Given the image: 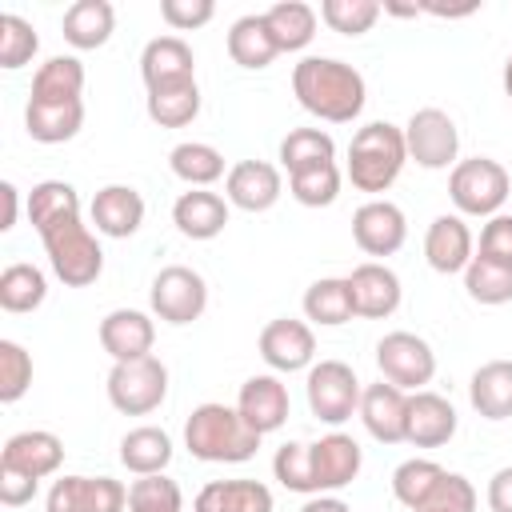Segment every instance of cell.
I'll use <instances>...</instances> for the list:
<instances>
[{
    "label": "cell",
    "mask_w": 512,
    "mask_h": 512,
    "mask_svg": "<svg viewBox=\"0 0 512 512\" xmlns=\"http://www.w3.org/2000/svg\"><path fill=\"white\" fill-rule=\"evenodd\" d=\"M364 452L348 432H328L312 444H280L272 456V472L288 492L304 496H328L348 488L360 476Z\"/></svg>",
    "instance_id": "cell-1"
},
{
    "label": "cell",
    "mask_w": 512,
    "mask_h": 512,
    "mask_svg": "<svg viewBox=\"0 0 512 512\" xmlns=\"http://www.w3.org/2000/svg\"><path fill=\"white\" fill-rule=\"evenodd\" d=\"M292 92H296L300 108H308L312 116H320L328 124L356 120L368 100L364 76L336 56H304L292 68Z\"/></svg>",
    "instance_id": "cell-2"
},
{
    "label": "cell",
    "mask_w": 512,
    "mask_h": 512,
    "mask_svg": "<svg viewBox=\"0 0 512 512\" xmlns=\"http://www.w3.org/2000/svg\"><path fill=\"white\" fill-rule=\"evenodd\" d=\"M184 448L204 464H244L260 448V432L244 424V416L228 404H196L184 424Z\"/></svg>",
    "instance_id": "cell-3"
},
{
    "label": "cell",
    "mask_w": 512,
    "mask_h": 512,
    "mask_svg": "<svg viewBox=\"0 0 512 512\" xmlns=\"http://www.w3.org/2000/svg\"><path fill=\"white\" fill-rule=\"evenodd\" d=\"M36 236L44 240V252H48V264L52 272L68 284V288H88L100 280L104 272V248L100 240L88 232V224L80 220V208L48 220L36 228Z\"/></svg>",
    "instance_id": "cell-4"
},
{
    "label": "cell",
    "mask_w": 512,
    "mask_h": 512,
    "mask_svg": "<svg viewBox=\"0 0 512 512\" xmlns=\"http://www.w3.org/2000/svg\"><path fill=\"white\" fill-rule=\"evenodd\" d=\"M404 160H408L404 128H396L388 120H372V124L356 128V136L348 144V180L360 192H388L396 184Z\"/></svg>",
    "instance_id": "cell-5"
},
{
    "label": "cell",
    "mask_w": 512,
    "mask_h": 512,
    "mask_svg": "<svg viewBox=\"0 0 512 512\" xmlns=\"http://www.w3.org/2000/svg\"><path fill=\"white\" fill-rule=\"evenodd\" d=\"M448 196H452L460 216H488L492 220L508 200V172L492 156L456 160V168L448 176Z\"/></svg>",
    "instance_id": "cell-6"
},
{
    "label": "cell",
    "mask_w": 512,
    "mask_h": 512,
    "mask_svg": "<svg viewBox=\"0 0 512 512\" xmlns=\"http://www.w3.org/2000/svg\"><path fill=\"white\" fill-rule=\"evenodd\" d=\"M104 388H108V400H112L116 412H124V416H148L168 396V368L156 356L124 360V364H112Z\"/></svg>",
    "instance_id": "cell-7"
},
{
    "label": "cell",
    "mask_w": 512,
    "mask_h": 512,
    "mask_svg": "<svg viewBox=\"0 0 512 512\" xmlns=\"http://www.w3.org/2000/svg\"><path fill=\"white\" fill-rule=\"evenodd\" d=\"M304 388H308L312 416L320 424H332V428H340L344 420H352V412L360 408V392H364L360 380H356V372L344 360H320V364H312Z\"/></svg>",
    "instance_id": "cell-8"
},
{
    "label": "cell",
    "mask_w": 512,
    "mask_h": 512,
    "mask_svg": "<svg viewBox=\"0 0 512 512\" xmlns=\"http://www.w3.org/2000/svg\"><path fill=\"white\" fill-rule=\"evenodd\" d=\"M148 304L164 324H192L208 308V284L188 264H168L156 272L148 288Z\"/></svg>",
    "instance_id": "cell-9"
},
{
    "label": "cell",
    "mask_w": 512,
    "mask_h": 512,
    "mask_svg": "<svg viewBox=\"0 0 512 512\" xmlns=\"http://www.w3.org/2000/svg\"><path fill=\"white\" fill-rule=\"evenodd\" d=\"M376 368L388 384H396L404 392H420L436 376V352L416 332H388L376 344Z\"/></svg>",
    "instance_id": "cell-10"
},
{
    "label": "cell",
    "mask_w": 512,
    "mask_h": 512,
    "mask_svg": "<svg viewBox=\"0 0 512 512\" xmlns=\"http://www.w3.org/2000/svg\"><path fill=\"white\" fill-rule=\"evenodd\" d=\"M404 144H408V156L420 164V168H456V152H460V132H456V120L444 112V108H420L408 116L404 124Z\"/></svg>",
    "instance_id": "cell-11"
},
{
    "label": "cell",
    "mask_w": 512,
    "mask_h": 512,
    "mask_svg": "<svg viewBox=\"0 0 512 512\" xmlns=\"http://www.w3.org/2000/svg\"><path fill=\"white\" fill-rule=\"evenodd\" d=\"M128 488L112 476H60L48 488V512H124Z\"/></svg>",
    "instance_id": "cell-12"
},
{
    "label": "cell",
    "mask_w": 512,
    "mask_h": 512,
    "mask_svg": "<svg viewBox=\"0 0 512 512\" xmlns=\"http://www.w3.org/2000/svg\"><path fill=\"white\" fill-rule=\"evenodd\" d=\"M352 240L368 256H392L408 240V220L392 200H368L352 212Z\"/></svg>",
    "instance_id": "cell-13"
},
{
    "label": "cell",
    "mask_w": 512,
    "mask_h": 512,
    "mask_svg": "<svg viewBox=\"0 0 512 512\" xmlns=\"http://www.w3.org/2000/svg\"><path fill=\"white\" fill-rule=\"evenodd\" d=\"M260 356L272 372H300V368H312V356H316V336L304 320H292V316H280V320H268L260 328Z\"/></svg>",
    "instance_id": "cell-14"
},
{
    "label": "cell",
    "mask_w": 512,
    "mask_h": 512,
    "mask_svg": "<svg viewBox=\"0 0 512 512\" xmlns=\"http://www.w3.org/2000/svg\"><path fill=\"white\" fill-rule=\"evenodd\" d=\"M284 192L280 168L268 160H240L224 176V200L244 212H268Z\"/></svg>",
    "instance_id": "cell-15"
},
{
    "label": "cell",
    "mask_w": 512,
    "mask_h": 512,
    "mask_svg": "<svg viewBox=\"0 0 512 512\" xmlns=\"http://www.w3.org/2000/svg\"><path fill=\"white\" fill-rule=\"evenodd\" d=\"M348 288H352V308H356V316H364V320H384V316H392V312L400 308V296H404L400 276H396L388 264H380V260L356 264L352 276H348Z\"/></svg>",
    "instance_id": "cell-16"
},
{
    "label": "cell",
    "mask_w": 512,
    "mask_h": 512,
    "mask_svg": "<svg viewBox=\"0 0 512 512\" xmlns=\"http://www.w3.org/2000/svg\"><path fill=\"white\" fill-rule=\"evenodd\" d=\"M152 344H156V324H152V316L140 312V308H112V312L100 320V348H104L116 364L152 356Z\"/></svg>",
    "instance_id": "cell-17"
},
{
    "label": "cell",
    "mask_w": 512,
    "mask_h": 512,
    "mask_svg": "<svg viewBox=\"0 0 512 512\" xmlns=\"http://www.w3.org/2000/svg\"><path fill=\"white\" fill-rule=\"evenodd\" d=\"M236 412L244 416V424L260 436L284 428L288 420V388L280 384L276 372H260V376H248L240 384V396H236Z\"/></svg>",
    "instance_id": "cell-18"
},
{
    "label": "cell",
    "mask_w": 512,
    "mask_h": 512,
    "mask_svg": "<svg viewBox=\"0 0 512 512\" xmlns=\"http://www.w3.org/2000/svg\"><path fill=\"white\" fill-rule=\"evenodd\" d=\"M456 436V408L440 392H412L404 416V440L416 448H440Z\"/></svg>",
    "instance_id": "cell-19"
},
{
    "label": "cell",
    "mask_w": 512,
    "mask_h": 512,
    "mask_svg": "<svg viewBox=\"0 0 512 512\" xmlns=\"http://www.w3.org/2000/svg\"><path fill=\"white\" fill-rule=\"evenodd\" d=\"M360 420L368 428L372 440L380 444H400L404 440V416H408V392L380 380V384H368L360 392Z\"/></svg>",
    "instance_id": "cell-20"
},
{
    "label": "cell",
    "mask_w": 512,
    "mask_h": 512,
    "mask_svg": "<svg viewBox=\"0 0 512 512\" xmlns=\"http://www.w3.org/2000/svg\"><path fill=\"white\" fill-rule=\"evenodd\" d=\"M64 460V444L56 432L48 428H28V432H16L4 440V452H0V468H16L32 480H44L60 468Z\"/></svg>",
    "instance_id": "cell-21"
},
{
    "label": "cell",
    "mask_w": 512,
    "mask_h": 512,
    "mask_svg": "<svg viewBox=\"0 0 512 512\" xmlns=\"http://www.w3.org/2000/svg\"><path fill=\"white\" fill-rule=\"evenodd\" d=\"M88 212H92L96 232H104L112 240H128L144 224V196L132 184H104L92 196V208Z\"/></svg>",
    "instance_id": "cell-22"
},
{
    "label": "cell",
    "mask_w": 512,
    "mask_h": 512,
    "mask_svg": "<svg viewBox=\"0 0 512 512\" xmlns=\"http://www.w3.org/2000/svg\"><path fill=\"white\" fill-rule=\"evenodd\" d=\"M424 256H428V264L440 272V276H452V272H464L468 264H472V232H468V224H464V216H436L432 224H428V232H424Z\"/></svg>",
    "instance_id": "cell-23"
},
{
    "label": "cell",
    "mask_w": 512,
    "mask_h": 512,
    "mask_svg": "<svg viewBox=\"0 0 512 512\" xmlns=\"http://www.w3.org/2000/svg\"><path fill=\"white\" fill-rule=\"evenodd\" d=\"M172 224L188 240H216L228 224V200L208 188H188L172 204Z\"/></svg>",
    "instance_id": "cell-24"
},
{
    "label": "cell",
    "mask_w": 512,
    "mask_h": 512,
    "mask_svg": "<svg viewBox=\"0 0 512 512\" xmlns=\"http://www.w3.org/2000/svg\"><path fill=\"white\" fill-rule=\"evenodd\" d=\"M140 76H144V88H160V84H176V80H196V56H192L188 40H180V36L148 40L144 52H140Z\"/></svg>",
    "instance_id": "cell-25"
},
{
    "label": "cell",
    "mask_w": 512,
    "mask_h": 512,
    "mask_svg": "<svg viewBox=\"0 0 512 512\" xmlns=\"http://www.w3.org/2000/svg\"><path fill=\"white\" fill-rule=\"evenodd\" d=\"M192 512H272V492L260 480H212L196 492Z\"/></svg>",
    "instance_id": "cell-26"
},
{
    "label": "cell",
    "mask_w": 512,
    "mask_h": 512,
    "mask_svg": "<svg viewBox=\"0 0 512 512\" xmlns=\"http://www.w3.org/2000/svg\"><path fill=\"white\" fill-rule=\"evenodd\" d=\"M228 56L248 72H260L280 56V44H276L264 12H248L228 28Z\"/></svg>",
    "instance_id": "cell-27"
},
{
    "label": "cell",
    "mask_w": 512,
    "mask_h": 512,
    "mask_svg": "<svg viewBox=\"0 0 512 512\" xmlns=\"http://www.w3.org/2000/svg\"><path fill=\"white\" fill-rule=\"evenodd\" d=\"M468 400L484 420H512V360H488L468 380Z\"/></svg>",
    "instance_id": "cell-28"
},
{
    "label": "cell",
    "mask_w": 512,
    "mask_h": 512,
    "mask_svg": "<svg viewBox=\"0 0 512 512\" xmlns=\"http://www.w3.org/2000/svg\"><path fill=\"white\" fill-rule=\"evenodd\" d=\"M80 124H84V100H68V104L28 100L24 108V128L36 144H64L80 132Z\"/></svg>",
    "instance_id": "cell-29"
},
{
    "label": "cell",
    "mask_w": 512,
    "mask_h": 512,
    "mask_svg": "<svg viewBox=\"0 0 512 512\" xmlns=\"http://www.w3.org/2000/svg\"><path fill=\"white\" fill-rule=\"evenodd\" d=\"M112 28H116V8L108 0H76L64 12V40L80 52L108 44Z\"/></svg>",
    "instance_id": "cell-30"
},
{
    "label": "cell",
    "mask_w": 512,
    "mask_h": 512,
    "mask_svg": "<svg viewBox=\"0 0 512 512\" xmlns=\"http://www.w3.org/2000/svg\"><path fill=\"white\" fill-rule=\"evenodd\" d=\"M172 460V436L156 424H140L132 432H124L120 440V464L136 476H156L164 472Z\"/></svg>",
    "instance_id": "cell-31"
},
{
    "label": "cell",
    "mask_w": 512,
    "mask_h": 512,
    "mask_svg": "<svg viewBox=\"0 0 512 512\" xmlns=\"http://www.w3.org/2000/svg\"><path fill=\"white\" fill-rule=\"evenodd\" d=\"M148 120L160 124V128H184L200 116V88L196 80H176V84H160V88H148Z\"/></svg>",
    "instance_id": "cell-32"
},
{
    "label": "cell",
    "mask_w": 512,
    "mask_h": 512,
    "mask_svg": "<svg viewBox=\"0 0 512 512\" xmlns=\"http://www.w3.org/2000/svg\"><path fill=\"white\" fill-rule=\"evenodd\" d=\"M304 316L320 328H340L356 316L352 308V288H348V276H324V280H312L308 292H304Z\"/></svg>",
    "instance_id": "cell-33"
},
{
    "label": "cell",
    "mask_w": 512,
    "mask_h": 512,
    "mask_svg": "<svg viewBox=\"0 0 512 512\" xmlns=\"http://www.w3.org/2000/svg\"><path fill=\"white\" fill-rule=\"evenodd\" d=\"M84 92V64L76 56H48L32 76V96L44 104H68Z\"/></svg>",
    "instance_id": "cell-34"
},
{
    "label": "cell",
    "mask_w": 512,
    "mask_h": 512,
    "mask_svg": "<svg viewBox=\"0 0 512 512\" xmlns=\"http://www.w3.org/2000/svg\"><path fill=\"white\" fill-rule=\"evenodd\" d=\"M444 476H448V468H440L436 460H424V456H412V460H404V464H396V472H392V496L404 504V508H424L428 500H432V492L444 484Z\"/></svg>",
    "instance_id": "cell-35"
},
{
    "label": "cell",
    "mask_w": 512,
    "mask_h": 512,
    "mask_svg": "<svg viewBox=\"0 0 512 512\" xmlns=\"http://www.w3.org/2000/svg\"><path fill=\"white\" fill-rule=\"evenodd\" d=\"M264 20H268L280 52H300L316 36V8L304 0H280L264 12Z\"/></svg>",
    "instance_id": "cell-36"
},
{
    "label": "cell",
    "mask_w": 512,
    "mask_h": 512,
    "mask_svg": "<svg viewBox=\"0 0 512 512\" xmlns=\"http://www.w3.org/2000/svg\"><path fill=\"white\" fill-rule=\"evenodd\" d=\"M280 164L288 168V176L320 164H336V140L324 128H292L280 140Z\"/></svg>",
    "instance_id": "cell-37"
},
{
    "label": "cell",
    "mask_w": 512,
    "mask_h": 512,
    "mask_svg": "<svg viewBox=\"0 0 512 512\" xmlns=\"http://www.w3.org/2000/svg\"><path fill=\"white\" fill-rule=\"evenodd\" d=\"M168 164H172V172H176L188 188H208V184H216V180L224 176V156H220V148H212V144H204V140H184V144H176V148L168 152Z\"/></svg>",
    "instance_id": "cell-38"
},
{
    "label": "cell",
    "mask_w": 512,
    "mask_h": 512,
    "mask_svg": "<svg viewBox=\"0 0 512 512\" xmlns=\"http://www.w3.org/2000/svg\"><path fill=\"white\" fill-rule=\"evenodd\" d=\"M48 296V280L36 264H8L0 272V308L4 312H36Z\"/></svg>",
    "instance_id": "cell-39"
},
{
    "label": "cell",
    "mask_w": 512,
    "mask_h": 512,
    "mask_svg": "<svg viewBox=\"0 0 512 512\" xmlns=\"http://www.w3.org/2000/svg\"><path fill=\"white\" fill-rule=\"evenodd\" d=\"M464 288L476 304H488V308L508 304L512 300V268L492 264L484 256H472V264L464 268Z\"/></svg>",
    "instance_id": "cell-40"
},
{
    "label": "cell",
    "mask_w": 512,
    "mask_h": 512,
    "mask_svg": "<svg viewBox=\"0 0 512 512\" xmlns=\"http://www.w3.org/2000/svg\"><path fill=\"white\" fill-rule=\"evenodd\" d=\"M128 512H184V492L164 472L128 484Z\"/></svg>",
    "instance_id": "cell-41"
},
{
    "label": "cell",
    "mask_w": 512,
    "mask_h": 512,
    "mask_svg": "<svg viewBox=\"0 0 512 512\" xmlns=\"http://www.w3.org/2000/svg\"><path fill=\"white\" fill-rule=\"evenodd\" d=\"M380 16V0H324L320 20L340 36H364Z\"/></svg>",
    "instance_id": "cell-42"
},
{
    "label": "cell",
    "mask_w": 512,
    "mask_h": 512,
    "mask_svg": "<svg viewBox=\"0 0 512 512\" xmlns=\"http://www.w3.org/2000/svg\"><path fill=\"white\" fill-rule=\"evenodd\" d=\"M36 48V28L16 12H0V68H24L36 56Z\"/></svg>",
    "instance_id": "cell-43"
},
{
    "label": "cell",
    "mask_w": 512,
    "mask_h": 512,
    "mask_svg": "<svg viewBox=\"0 0 512 512\" xmlns=\"http://www.w3.org/2000/svg\"><path fill=\"white\" fill-rule=\"evenodd\" d=\"M288 188L304 208H328L340 196V168L336 164H320V168H308V172H292Z\"/></svg>",
    "instance_id": "cell-44"
},
{
    "label": "cell",
    "mask_w": 512,
    "mask_h": 512,
    "mask_svg": "<svg viewBox=\"0 0 512 512\" xmlns=\"http://www.w3.org/2000/svg\"><path fill=\"white\" fill-rule=\"evenodd\" d=\"M72 208H80V196H76V188L68 180H40L28 192V220H32V228H40V224H48V220H56V216H64Z\"/></svg>",
    "instance_id": "cell-45"
},
{
    "label": "cell",
    "mask_w": 512,
    "mask_h": 512,
    "mask_svg": "<svg viewBox=\"0 0 512 512\" xmlns=\"http://www.w3.org/2000/svg\"><path fill=\"white\" fill-rule=\"evenodd\" d=\"M32 388V356L16 340H0V400L16 404Z\"/></svg>",
    "instance_id": "cell-46"
},
{
    "label": "cell",
    "mask_w": 512,
    "mask_h": 512,
    "mask_svg": "<svg viewBox=\"0 0 512 512\" xmlns=\"http://www.w3.org/2000/svg\"><path fill=\"white\" fill-rule=\"evenodd\" d=\"M416 512H476V488H472L468 476L448 472L444 484L432 492V500L424 508H416Z\"/></svg>",
    "instance_id": "cell-47"
},
{
    "label": "cell",
    "mask_w": 512,
    "mask_h": 512,
    "mask_svg": "<svg viewBox=\"0 0 512 512\" xmlns=\"http://www.w3.org/2000/svg\"><path fill=\"white\" fill-rule=\"evenodd\" d=\"M476 256L512 268V216H508V212H496V216L480 228V252H476Z\"/></svg>",
    "instance_id": "cell-48"
},
{
    "label": "cell",
    "mask_w": 512,
    "mask_h": 512,
    "mask_svg": "<svg viewBox=\"0 0 512 512\" xmlns=\"http://www.w3.org/2000/svg\"><path fill=\"white\" fill-rule=\"evenodd\" d=\"M160 16H164L168 28L192 32V28H200L216 16V4L212 0H160Z\"/></svg>",
    "instance_id": "cell-49"
},
{
    "label": "cell",
    "mask_w": 512,
    "mask_h": 512,
    "mask_svg": "<svg viewBox=\"0 0 512 512\" xmlns=\"http://www.w3.org/2000/svg\"><path fill=\"white\" fill-rule=\"evenodd\" d=\"M36 488H40V480H32L16 468H0V504L4 508H24L36 496Z\"/></svg>",
    "instance_id": "cell-50"
},
{
    "label": "cell",
    "mask_w": 512,
    "mask_h": 512,
    "mask_svg": "<svg viewBox=\"0 0 512 512\" xmlns=\"http://www.w3.org/2000/svg\"><path fill=\"white\" fill-rule=\"evenodd\" d=\"M488 508L492 512H512V464L492 472V480H488Z\"/></svg>",
    "instance_id": "cell-51"
},
{
    "label": "cell",
    "mask_w": 512,
    "mask_h": 512,
    "mask_svg": "<svg viewBox=\"0 0 512 512\" xmlns=\"http://www.w3.org/2000/svg\"><path fill=\"white\" fill-rule=\"evenodd\" d=\"M476 8H480V0H464V4H436V0H420V12L440 16V20H460V16H472Z\"/></svg>",
    "instance_id": "cell-52"
},
{
    "label": "cell",
    "mask_w": 512,
    "mask_h": 512,
    "mask_svg": "<svg viewBox=\"0 0 512 512\" xmlns=\"http://www.w3.org/2000/svg\"><path fill=\"white\" fill-rule=\"evenodd\" d=\"M0 200H4L0 232H8V228H16V208H20V192H16V184H12V180H4V184H0Z\"/></svg>",
    "instance_id": "cell-53"
},
{
    "label": "cell",
    "mask_w": 512,
    "mask_h": 512,
    "mask_svg": "<svg viewBox=\"0 0 512 512\" xmlns=\"http://www.w3.org/2000/svg\"><path fill=\"white\" fill-rule=\"evenodd\" d=\"M300 512H352V508H348L340 496H332V492H328V496H312Z\"/></svg>",
    "instance_id": "cell-54"
},
{
    "label": "cell",
    "mask_w": 512,
    "mask_h": 512,
    "mask_svg": "<svg viewBox=\"0 0 512 512\" xmlns=\"http://www.w3.org/2000/svg\"><path fill=\"white\" fill-rule=\"evenodd\" d=\"M380 12H392V16H420V4H396V0H384Z\"/></svg>",
    "instance_id": "cell-55"
},
{
    "label": "cell",
    "mask_w": 512,
    "mask_h": 512,
    "mask_svg": "<svg viewBox=\"0 0 512 512\" xmlns=\"http://www.w3.org/2000/svg\"><path fill=\"white\" fill-rule=\"evenodd\" d=\"M504 92H508V100H512V52H508V64H504Z\"/></svg>",
    "instance_id": "cell-56"
}]
</instances>
